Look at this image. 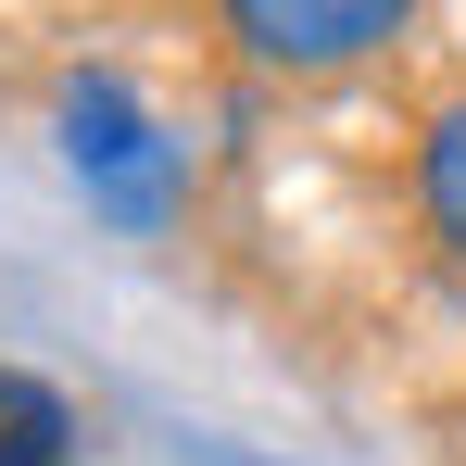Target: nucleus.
Instances as JSON below:
<instances>
[{
    "label": "nucleus",
    "mask_w": 466,
    "mask_h": 466,
    "mask_svg": "<svg viewBox=\"0 0 466 466\" xmlns=\"http://www.w3.org/2000/svg\"><path fill=\"white\" fill-rule=\"evenodd\" d=\"M76 403L38 379V366H0V466H76Z\"/></svg>",
    "instance_id": "20e7f679"
},
{
    "label": "nucleus",
    "mask_w": 466,
    "mask_h": 466,
    "mask_svg": "<svg viewBox=\"0 0 466 466\" xmlns=\"http://www.w3.org/2000/svg\"><path fill=\"white\" fill-rule=\"evenodd\" d=\"M51 164L76 177L88 215L127 228V239H164L177 202H189V164H177V139H164V114L114 76V64H76V76L51 88Z\"/></svg>",
    "instance_id": "f257e3e1"
},
{
    "label": "nucleus",
    "mask_w": 466,
    "mask_h": 466,
    "mask_svg": "<svg viewBox=\"0 0 466 466\" xmlns=\"http://www.w3.org/2000/svg\"><path fill=\"white\" fill-rule=\"evenodd\" d=\"M403 189H416V228L441 239V265L466 278V88H441L416 114V152H403Z\"/></svg>",
    "instance_id": "7ed1b4c3"
},
{
    "label": "nucleus",
    "mask_w": 466,
    "mask_h": 466,
    "mask_svg": "<svg viewBox=\"0 0 466 466\" xmlns=\"http://www.w3.org/2000/svg\"><path fill=\"white\" fill-rule=\"evenodd\" d=\"M416 0H215V38H228L252 76H353L403 51Z\"/></svg>",
    "instance_id": "f03ea898"
}]
</instances>
